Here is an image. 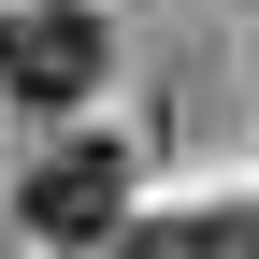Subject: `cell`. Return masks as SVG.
<instances>
[{"instance_id": "obj_1", "label": "cell", "mask_w": 259, "mask_h": 259, "mask_svg": "<svg viewBox=\"0 0 259 259\" xmlns=\"http://www.w3.org/2000/svg\"><path fill=\"white\" fill-rule=\"evenodd\" d=\"M0 87L15 101H87L101 87V15L87 0H15L0 15Z\"/></svg>"}, {"instance_id": "obj_2", "label": "cell", "mask_w": 259, "mask_h": 259, "mask_svg": "<svg viewBox=\"0 0 259 259\" xmlns=\"http://www.w3.org/2000/svg\"><path fill=\"white\" fill-rule=\"evenodd\" d=\"M115 144H58L44 158V173H29V231H44V245H101L115 231Z\"/></svg>"}, {"instance_id": "obj_3", "label": "cell", "mask_w": 259, "mask_h": 259, "mask_svg": "<svg viewBox=\"0 0 259 259\" xmlns=\"http://www.w3.org/2000/svg\"><path fill=\"white\" fill-rule=\"evenodd\" d=\"M144 259H259V216H202V231H158Z\"/></svg>"}]
</instances>
